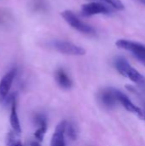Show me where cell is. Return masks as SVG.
<instances>
[{
  "label": "cell",
  "mask_w": 145,
  "mask_h": 146,
  "mask_svg": "<svg viewBox=\"0 0 145 146\" xmlns=\"http://www.w3.org/2000/svg\"><path fill=\"white\" fill-rule=\"evenodd\" d=\"M115 67L121 74L128 78L139 86L145 88V78L128 62L125 57L118 56L115 60Z\"/></svg>",
  "instance_id": "obj_1"
},
{
  "label": "cell",
  "mask_w": 145,
  "mask_h": 146,
  "mask_svg": "<svg viewBox=\"0 0 145 146\" xmlns=\"http://www.w3.org/2000/svg\"><path fill=\"white\" fill-rule=\"evenodd\" d=\"M62 16L63 17V19L65 20V21L71 26L73 29L85 33V34H94L95 33V29L86 24L85 22L82 21L73 11L71 10H64L61 13Z\"/></svg>",
  "instance_id": "obj_2"
},
{
  "label": "cell",
  "mask_w": 145,
  "mask_h": 146,
  "mask_svg": "<svg viewBox=\"0 0 145 146\" xmlns=\"http://www.w3.org/2000/svg\"><path fill=\"white\" fill-rule=\"evenodd\" d=\"M53 46L57 51L65 55L84 56L86 53V50L83 47L68 41H61V40L54 41Z\"/></svg>",
  "instance_id": "obj_3"
},
{
  "label": "cell",
  "mask_w": 145,
  "mask_h": 146,
  "mask_svg": "<svg viewBox=\"0 0 145 146\" xmlns=\"http://www.w3.org/2000/svg\"><path fill=\"white\" fill-rule=\"evenodd\" d=\"M115 45L120 49L131 52L136 58L145 55V45L139 42L128 39H119L115 42Z\"/></svg>",
  "instance_id": "obj_4"
},
{
  "label": "cell",
  "mask_w": 145,
  "mask_h": 146,
  "mask_svg": "<svg viewBox=\"0 0 145 146\" xmlns=\"http://www.w3.org/2000/svg\"><path fill=\"white\" fill-rule=\"evenodd\" d=\"M111 9L106 4L99 2H91L82 5L81 13L85 16H91L95 15H109Z\"/></svg>",
  "instance_id": "obj_5"
},
{
  "label": "cell",
  "mask_w": 145,
  "mask_h": 146,
  "mask_svg": "<svg viewBox=\"0 0 145 146\" xmlns=\"http://www.w3.org/2000/svg\"><path fill=\"white\" fill-rule=\"evenodd\" d=\"M116 97H117V100L120 104H121V105L129 112L136 115L137 116H138L140 119L144 118V110H142L141 108L138 107L137 105H135L130 99L129 98L125 95L123 92H121V91L116 89Z\"/></svg>",
  "instance_id": "obj_6"
},
{
  "label": "cell",
  "mask_w": 145,
  "mask_h": 146,
  "mask_svg": "<svg viewBox=\"0 0 145 146\" xmlns=\"http://www.w3.org/2000/svg\"><path fill=\"white\" fill-rule=\"evenodd\" d=\"M15 75L16 69L12 68L0 80V103H3L6 100Z\"/></svg>",
  "instance_id": "obj_7"
},
{
  "label": "cell",
  "mask_w": 145,
  "mask_h": 146,
  "mask_svg": "<svg viewBox=\"0 0 145 146\" xmlns=\"http://www.w3.org/2000/svg\"><path fill=\"white\" fill-rule=\"evenodd\" d=\"M101 104L108 109H113L119 103L116 97V89L112 87L104 88L99 93Z\"/></svg>",
  "instance_id": "obj_8"
},
{
  "label": "cell",
  "mask_w": 145,
  "mask_h": 146,
  "mask_svg": "<svg viewBox=\"0 0 145 146\" xmlns=\"http://www.w3.org/2000/svg\"><path fill=\"white\" fill-rule=\"evenodd\" d=\"M9 102L11 104V112L9 116V122L12 127L13 132L16 134H20L21 133V124L19 121V117L17 115V105H16V93H13L9 98Z\"/></svg>",
  "instance_id": "obj_9"
},
{
  "label": "cell",
  "mask_w": 145,
  "mask_h": 146,
  "mask_svg": "<svg viewBox=\"0 0 145 146\" xmlns=\"http://www.w3.org/2000/svg\"><path fill=\"white\" fill-rule=\"evenodd\" d=\"M67 121H62L56 127L52 135L50 146H66L65 143V128Z\"/></svg>",
  "instance_id": "obj_10"
},
{
  "label": "cell",
  "mask_w": 145,
  "mask_h": 146,
  "mask_svg": "<svg viewBox=\"0 0 145 146\" xmlns=\"http://www.w3.org/2000/svg\"><path fill=\"white\" fill-rule=\"evenodd\" d=\"M35 124L38 126V129L34 133V137L39 141H43L44 137L47 131V120L44 115H37L34 118Z\"/></svg>",
  "instance_id": "obj_11"
},
{
  "label": "cell",
  "mask_w": 145,
  "mask_h": 146,
  "mask_svg": "<svg viewBox=\"0 0 145 146\" xmlns=\"http://www.w3.org/2000/svg\"><path fill=\"white\" fill-rule=\"evenodd\" d=\"M56 80L57 84L63 89H70L73 86L72 80L62 68H59L58 70H56Z\"/></svg>",
  "instance_id": "obj_12"
},
{
  "label": "cell",
  "mask_w": 145,
  "mask_h": 146,
  "mask_svg": "<svg viewBox=\"0 0 145 146\" xmlns=\"http://www.w3.org/2000/svg\"><path fill=\"white\" fill-rule=\"evenodd\" d=\"M65 133L72 140H75L77 139V133H76L74 126L72 123H68V121H67V125L65 128Z\"/></svg>",
  "instance_id": "obj_13"
},
{
  "label": "cell",
  "mask_w": 145,
  "mask_h": 146,
  "mask_svg": "<svg viewBox=\"0 0 145 146\" xmlns=\"http://www.w3.org/2000/svg\"><path fill=\"white\" fill-rule=\"evenodd\" d=\"M103 2L107 3L108 4L111 5L113 8L118 10H123L125 9V5L121 0H103Z\"/></svg>",
  "instance_id": "obj_14"
},
{
  "label": "cell",
  "mask_w": 145,
  "mask_h": 146,
  "mask_svg": "<svg viewBox=\"0 0 145 146\" xmlns=\"http://www.w3.org/2000/svg\"><path fill=\"white\" fill-rule=\"evenodd\" d=\"M7 145L8 146H23L22 145V144L20 142V141H13V142H11V143H9V144H7Z\"/></svg>",
  "instance_id": "obj_15"
},
{
  "label": "cell",
  "mask_w": 145,
  "mask_h": 146,
  "mask_svg": "<svg viewBox=\"0 0 145 146\" xmlns=\"http://www.w3.org/2000/svg\"><path fill=\"white\" fill-rule=\"evenodd\" d=\"M137 59H138V60L140 62H142V63H143V64H144V65L145 66V55L144 56H139V57H138Z\"/></svg>",
  "instance_id": "obj_16"
},
{
  "label": "cell",
  "mask_w": 145,
  "mask_h": 146,
  "mask_svg": "<svg viewBox=\"0 0 145 146\" xmlns=\"http://www.w3.org/2000/svg\"><path fill=\"white\" fill-rule=\"evenodd\" d=\"M31 146H41V145H40V144H39L38 142H36V141H34V142H32V143Z\"/></svg>",
  "instance_id": "obj_17"
},
{
  "label": "cell",
  "mask_w": 145,
  "mask_h": 146,
  "mask_svg": "<svg viewBox=\"0 0 145 146\" xmlns=\"http://www.w3.org/2000/svg\"><path fill=\"white\" fill-rule=\"evenodd\" d=\"M140 3H144V4H145V0H138Z\"/></svg>",
  "instance_id": "obj_18"
},
{
  "label": "cell",
  "mask_w": 145,
  "mask_h": 146,
  "mask_svg": "<svg viewBox=\"0 0 145 146\" xmlns=\"http://www.w3.org/2000/svg\"><path fill=\"white\" fill-rule=\"evenodd\" d=\"M144 120H145V107H144Z\"/></svg>",
  "instance_id": "obj_19"
}]
</instances>
